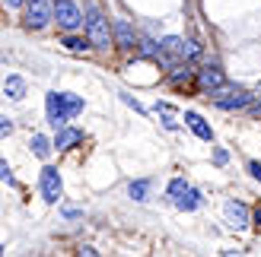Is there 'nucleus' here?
<instances>
[{"label": "nucleus", "mask_w": 261, "mask_h": 257, "mask_svg": "<svg viewBox=\"0 0 261 257\" xmlns=\"http://www.w3.org/2000/svg\"><path fill=\"white\" fill-rule=\"evenodd\" d=\"M45 108H48V124L61 131L64 121L83 111V99H80V95H73V92H48Z\"/></svg>", "instance_id": "obj_1"}, {"label": "nucleus", "mask_w": 261, "mask_h": 257, "mask_svg": "<svg viewBox=\"0 0 261 257\" xmlns=\"http://www.w3.org/2000/svg\"><path fill=\"white\" fill-rule=\"evenodd\" d=\"M86 32H89V48H109L112 45V35H109V22L99 10H89L86 13Z\"/></svg>", "instance_id": "obj_2"}, {"label": "nucleus", "mask_w": 261, "mask_h": 257, "mask_svg": "<svg viewBox=\"0 0 261 257\" xmlns=\"http://www.w3.org/2000/svg\"><path fill=\"white\" fill-rule=\"evenodd\" d=\"M55 16H58V25H64L67 32H73V29H80V25H83V13L76 10L70 0H64V4H55Z\"/></svg>", "instance_id": "obj_3"}, {"label": "nucleus", "mask_w": 261, "mask_h": 257, "mask_svg": "<svg viewBox=\"0 0 261 257\" xmlns=\"http://www.w3.org/2000/svg\"><path fill=\"white\" fill-rule=\"evenodd\" d=\"M42 197L48 203L61 200V175H58L55 165H45V169H42Z\"/></svg>", "instance_id": "obj_4"}, {"label": "nucleus", "mask_w": 261, "mask_h": 257, "mask_svg": "<svg viewBox=\"0 0 261 257\" xmlns=\"http://www.w3.org/2000/svg\"><path fill=\"white\" fill-rule=\"evenodd\" d=\"M51 19V7L48 0H29V10H25V25L29 29H42Z\"/></svg>", "instance_id": "obj_5"}, {"label": "nucleus", "mask_w": 261, "mask_h": 257, "mask_svg": "<svg viewBox=\"0 0 261 257\" xmlns=\"http://www.w3.org/2000/svg\"><path fill=\"white\" fill-rule=\"evenodd\" d=\"M223 213H226V219H229L232 229L249 226V210H245V203H239V200H226V203H223Z\"/></svg>", "instance_id": "obj_6"}, {"label": "nucleus", "mask_w": 261, "mask_h": 257, "mask_svg": "<svg viewBox=\"0 0 261 257\" xmlns=\"http://www.w3.org/2000/svg\"><path fill=\"white\" fill-rule=\"evenodd\" d=\"M198 80H201V86L207 89V92H217V89L226 86V76H223V70H220V67H204V70H198Z\"/></svg>", "instance_id": "obj_7"}, {"label": "nucleus", "mask_w": 261, "mask_h": 257, "mask_svg": "<svg viewBox=\"0 0 261 257\" xmlns=\"http://www.w3.org/2000/svg\"><path fill=\"white\" fill-rule=\"evenodd\" d=\"M226 95H229V99H214V102H217V105L223 108V111H232V108H245V105L252 102V95L245 92V89H229Z\"/></svg>", "instance_id": "obj_8"}, {"label": "nucleus", "mask_w": 261, "mask_h": 257, "mask_svg": "<svg viewBox=\"0 0 261 257\" xmlns=\"http://www.w3.org/2000/svg\"><path fill=\"white\" fill-rule=\"evenodd\" d=\"M115 42H118V48H137V35H134V29H130V22H124V19H115Z\"/></svg>", "instance_id": "obj_9"}, {"label": "nucleus", "mask_w": 261, "mask_h": 257, "mask_svg": "<svg viewBox=\"0 0 261 257\" xmlns=\"http://www.w3.org/2000/svg\"><path fill=\"white\" fill-rule=\"evenodd\" d=\"M185 124H188V127H191V131L198 134L201 140H207V143L214 140V131H211V124H207V121L201 118L198 111H185Z\"/></svg>", "instance_id": "obj_10"}, {"label": "nucleus", "mask_w": 261, "mask_h": 257, "mask_svg": "<svg viewBox=\"0 0 261 257\" xmlns=\"http://www.w3.org/2000/svg\"><path fill=\"white\" fill-rule=\"evenodd\" d=\"M80 140H83V131H76V127H61L55 146H58V149H70V146L80 143Z\"/></svg>", "instance_id": "obj_11"}, {"label": "nucleus", "mask_w": 261, "mask_h": 257, "mask_svg": "<svg viewBox=\"0 0 261 257\" xmlns=\"http://www.w3.org/2000/svg\"><path fill=\"white\" fill-rule=\"evenodd\" d=\"M201 203H204V197H201L194 187H188L185 194H178V197H175V207H178V210H188V213H191V210H198Z\"/></svg>", "instance_id": "obj_12"}, {"label": "nucleus", "mask_w": 261, "mask_h": 257, "mask_svg": "<svg viewBox=\"0 0 261 257\" xmlns=\"http://www.w3.org/2000/svg\"><path fill=\"white\" fill-rule=\"evenodd\" d=\"M4 95L13 99V102H19L25 95V80H22V76H10V80L4 83Z\"/></svg>", "instance_id": "obj_13"}, {"label": "nucleus", "mask_w": 261, "mask_h": 257, "mask_svg": "<svg viewBox=\"0 0 261 257\" xmlns=\"http://www.w3.org/2000/svg\"><path fill=\"white\" fill-rule=\"evenodd\" d=\"M64 48H67L70 54H86L89 42H86V38H80V35H67V38H64Z\"/></svg>", "instance_id": "obj_14"}, {"label": "nucleus", "mask_w": 261, "mask_h": 257, "mask_svg": "<svg viewBox=\"0 0 261 257\" xmlns=\"http://www.w3.org/2000/svg\"><path fill=\"white\" fill-rule=\"evenodd\" d=\"M32 152H35L38 159H48V156H51V143H48V137L32 134Z\"/></svg>", "instance_id": "obj_15"}, {"label": "nucleus", "mask_w": 261, "mask_h": 257, "mask_svg": "<svg viewBox=\"0 0 261 257\" xmlns=\"http://www.w3.org/2000/svg\"><path fill=\"white\" fill-rule=\"evenodd\" d=\"M156 111H160L163 118H166V127H169V131H175V121H172V114H175V108L169 105V102H156Z\"/></svg>", "instance_id": "obj_16"}, {"label": "nucleus", "mask_w": 261, "mask_h": 257, "mask_svg": "<svg viewBox=\"0 0 261 257\" xmlns=\"http://www.w3.org/2000/svg\"><path fill=\"white\" fill-rule=\"evenodd\" d=\"M147 190H150L147 181H134V184H130V197H134V200H147Z\"/></svg>", "instance_id": "obj_17"}, {"label": "nucleus", "mask_w": 261, "mask_h": 257, "mask_svg": "<svg viewBox=\"0 0 261 257\" xmlns=\"http://www.w3.org/2000/svg\"><path fill=\"white\" fill-rule=\"evenodd\" d=\"M201 54V45H194V42H181V54L178 57H198Z\"/></svg>", "instance_id": "obj_18"}, {"label": "nucleus", "mask_w": 261, "mask_h": 257, "mask_svg": "<svg viewBox=\"0 0 261 257\" xmlns=\"http://www.w3.org/2000/svg\"><path fill=\"white\" fill-rule=\"evenodd\" d=\"M188 80H191V70H188V67H185V70H175V73H172V83H175V86L188 83Z\"/></svg>", "instance_id": "obj_19"}, {"label": "nucleus", "mask_w": 261, "mask_h": 257, "mask_svg": "<svg viewBox=\"0 0 261 257\" xmlns=\"http://www.w3.org/2000/svg\"><path fill=\"white\" fill-rule=\"evenodd\" d=\"M0 181H7V184H13V172H10V165L0 159Z\"/></svg>", "instance_id": "obj_20"}, {"label": "nucleus", "mask_w": 261, "mask_h": 257, "mask_svg": "<svg viewBox=\"0 0 261 257\" xmlns=\"http://www.w3.org/2000/svg\"><path fill=\"white\" fill-rule=\"evenodd\" d=\"M10 134H13V124L7 118H0V137H10Z\"/></svg>", "instance_id": "obj_21"}, {"label": "nucleus", "mask_w": 261, "mask_h": 257, "mask_svg": "<svg viewBox=\"0 0 261 257\" xmlns=\"http://www.w3.org/2000/svg\"><path fill=\"white\" fill-rule=\"evenodd\" d=\"M249 172H252L255 181H261V162H249Z\"/></svg>", "instance_id": "obj_22"}, {"label": "nucleus", "mask_w": 261, "mask_h": 257, "mask_svg": "<svg viewBox=\"0 0 261 257\" xmlns=\"http://www.w3.org/2000/svg\"><path fill=\"white\" fill-rule=\"evenodd\" d=\"M226 159H229V152H226V149H217V152H214V162H217V165H223Z\"/></svg>", "instance_id": "obj_23"}, {"label": "nucleus", "mask_w": 261, "mask_h": 257, "mask_svg": "<svg viewBox=\"0 0 261 257\" xmlns=\"http://www.w3.org/2000/svg\"><path fill=\"white\" fill-rule=\"evenodd\" d=\"M76 257H99V254H96V248H80V251H76Z\"/></svg>", "instance_id": "obj_24"}, {"label": "nucleus", "mask_w": 261, "mask_h": 257, "mask_svg": "<svg viewBox=\"0 0 261 257\" xmlns=\"http://www.w3.org/2000/svg\"><path fill=\"white\" fill-rule=\"evenodd\" d=\"M4 4H7L10 10H16V7H22V4H25V0H4Z\"/></svg>", "instance_id": "obj_25"}, {"label": "nucleus", "mask_w": 261, "mask_h": 257, "mask_svg": "<svg viewBox=\"0 0 261 257\" xmlns=\"http://www.w3.org/2000/svg\"><path fill=\"white\" fill-rule=\"evenodd\" d=\"M255 226H258V229H261V207H258V210H255Z\"/></svg>", "instance_id": "obj_26"}, {"label": "nucleus", "mask_w": 261, "mask_h": 257, "mask_svg": "<svg viewBox=\"0 0 261 257\" xmlns=\"http://www.w3.org/2000/svg\"><path fill=\"white\" fill-rule=\"evenodd\" d=\"M223 257H242V254H232V251H223Z\"/></svg>", "instance_id": "obj_27"}, {"label": "nucleus", "mask_w": 261, "mask_h": 257, "mask_svg": "<svg viewBox=\"0 0 261 257\" xmlns=\"http://www.w3.org/2000/svg\"><path fill=\"white\" fill-rule=\"evenodd\" d=\"M55 4H64V0H55Z\"/></svg>", "instance_id": "obj_28"}, {"label": "nucleus", "mask_w": 261, "mask_h": 257, "mask_svg": "<svg viewBox=\"0 0 261 257\" xmlns=\"http://www.w3.org/2000/svg\"><path fill=\"white\" fill-rule=\"evenodd\" d=\"M0 257H4V251H0Z\"/></svg>", "instance_id": "obj_29"}, {"label": "nucleus", "mask_w": 261, "mask_h": 257, "mask_svg": "<svg viewBox=\"0 0 261 257\" xmlns=\"http://www.w3.org/2000/svg\"><path fill=\"white\" fill-rule=\"evenodd\" d=\"M258 102H261V95H258Z\"/></svg>", "instance_id": "obj_30"}, {"label": "nucleus", "mask_w": 261, "mask_h": 257, "mask_svg": "<svg viewBox=\"0 0 261 257\" xmlns=\"http://www.w3.org/2000/svg\"><path fill=\"white\" fill-rule=\"evenodd\" d=\"M258 89H261V86H258Z\"/></svg>", "instance_id": "obj_31"}]
</instances>
